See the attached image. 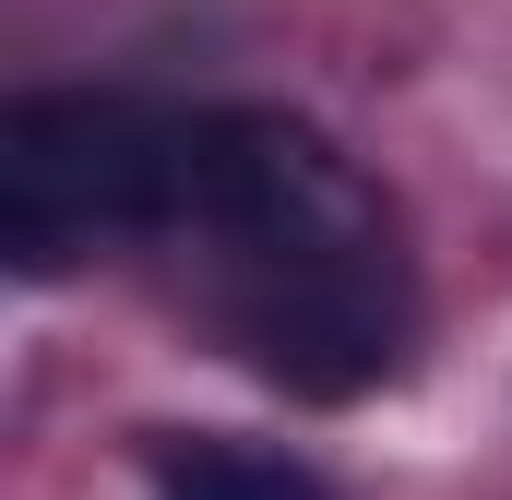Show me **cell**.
Instances as JSON below:
<instances>
[{"label":"cell","mask_w":512,"mask_h":500,"mask_svg":"<svg viewBox=\"0 0 512 500\" xmlns=\"http://www.w3.org/2000/svg\"><path fill=\"white\" fill-rule=\"evenodd\" d=\"M167 239L203 262V310L227 358L298 405H358L405 370L417 286L370 179L286 108H203L179 120Z\"/></svg>","instance_id":"cell-1"},{"label":"cell","mask_w":512,"mask_h":500,"mask_svg":"<svg viewBox=\"0 0 512 500\" xmlns=\"http://www.w3.org/2000/svg\"><path fill=\"white\" fill-rule=\"evenodd\" d=\"M179 120L131 96H24L0 120V250L12 274H72L108 239H167Z\"/></svg>","instance_id":"cell-2"},{"label":"cell","mask_w":512,"mask_h":500,"mask_svg":"<svg viewBox=\"0 0 512 500\" xmlns=\"http://www.w3.org/2000/svg\"><path fill=\"white\" fill-rule=\"evenodd\" d=\"M155 500H322V477L274 441H167Z\"/></svg>","instance_id":"cell-3"}]
</instances>
